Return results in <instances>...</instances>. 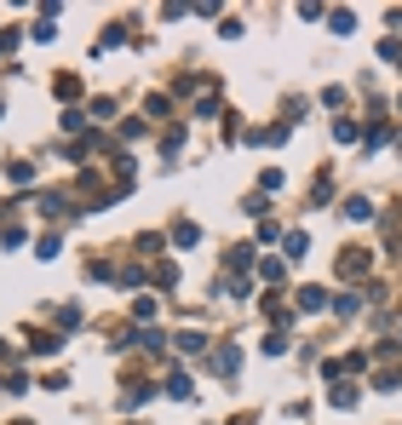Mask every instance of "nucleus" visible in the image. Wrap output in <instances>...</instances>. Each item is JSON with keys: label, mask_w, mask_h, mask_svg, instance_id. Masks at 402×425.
<instances>
[{"label": "nucleus", "mask_w": 402, "mask_h": 425, "mask_svg": "<svg viewBox=\"0 0 402 425\" xmlns=\"http://www.w3.org/2000/svg\"><path fill=\"white\" fill-rule=\"evenodd\" d=\"M368 265H374V259H368L362 247H345V259H339V270H345V276H368Z\"/></svg>", "instance_id": "1"}, {"label": "nucleus", "mask_w": 402, "mask_h": 425, "mask_svg": "<svg viewBox=\"0 0 402 425\" xmlns=\"http://www.w3.org/2000/svg\"><path fill=\"white\" fill-rule=\"evenodd\" d=\"M345 219H356V225L374 219V201H368V196H350V201H345Z\"/></svg>", "instance_id": "2"}, {"label": "nucleus", "mask_w": 402, "mask_h": 425, "mask_svg": "<svg viewBox=\"0 0 402 425\" xmlns=\"http://www.w3.org/2000/svg\"><path fill=\"white\" fill-rule=\"evenodd\" d=\"M333 408H356V385H345V379H333V391H328Z\"/></svg>", "instance_id": "3"}, {"label": "nucleus", "mask_w": 402, "mask_h": 425, "mask_svg": "<svg viewBox=\"0 0 402 425\" xmlns=\"http://www.w3.org/2000/svg\"><path fill=\"white\" fill-rule=\"evenodd\" d=\"M299 311H328V293L322 287H299Z\"/></svg>", "instance_id": "4"}, {"label": "nucleus", "mask_w": 402, "mask_h": 425, "mask_svg": "<svg viewBox=\"0 0 402 425\" xmlns=\"http://www.w3.org/2000/svg\"><path fill=\"white\" fill-rule=\"evenodd\" d=\"M172 345H178V351H184V357H201V351H207L196 328H184V333H178V339H172Z\"/></svg>", "instance_id": "5"}, {"label": "nucleus", "mask_w": 402, "mask_h": 425, "mask_svg": "<svg viewBox=\"0 0 402 425\" xmlns=\"http://www.w3.org/2000/svg\"><path fill=\"white\" fill-rule=\"evenodd\" d=\"M172 241H178V247H196V241H201V230H196L190 219H178V225H172Z\"/></svg>", "instance_id": "6"}, {"label": "nucleus", "mask_w": 402, "mask_h": 425, "mask_svg": "<svg viewBox=\"0 0 402 425\" xmlns=\"http://www.w3.org/2000/svg\"><path fill=\"white\" fill-rule=\"evenodd\" d=\"M282 247H288V259H305V247H310V236H305V230H288V241H282Z\"/></svg>", "instance_id": "7"}, {"label": "nucleus", "mask_w": 402, "mask_h": 425, "mask_svg": "<svg viewBox=\"0 0 402 425\" xmlns=\"http://www.w3.org/2000/svg\"><path fill=\"white\" fill-rule=\"evenodd\" d=\"M167 397H190V373L172 368V373H167Z\"/></svg>", "instance_id": "8"}, {"label": "nucleus", "mask_w": 402, "mask_h": 425, "mask_svg": "<svg viewBox=\"0 0 402 425\" xmlns=\"http://www.w3.org/2000/svg\"><path fill=\"white\" fill-rule=\"evenodd\" d=\"M328 29H339V35H350V29H356V12H345V6H339V12H328Z\"/></svg>", "instance_id": "9"}, {"label": "nucleus", "mask_w": 402, "mask_h": 425, "mask_svg": "<svg viewBox=\"0 0 402 425\" xmlns=\"http://www.w3.org/2000/svg\"><path fill=\"white\" fill-rule=\"evenodd\" d=\"M6 179H12V184H29L35 167H29V161H6Z\"/></svg>", "instance_id": "10"}, {"label": "nucleus", "mask_w": 402, "mask_h": 425, "mask_svg": "<svg viewBox=\"0 0 402 425\" xmlns=\"http://www.w3.org/2000/svg\"><path fill=\"white\" fill-rule=\"evenodd\" d=\"M213 373H236V345H225V351L213 357Z\"/></svg>", "instance_id": "11"}, {"label": "nucleus", "mask_w": 402, "mask_h": 425, "mask_svg": "<svg viewBox=\"0 0 402 425\" xmlns=\"http://www.w3.org/2000/svg\"><path fill=\"white\" fill-rule=\"evenodd\" d=\"M150 397H155V391H150V385H132V391H126V397H121V408H144V402H150Z\"/></svg>", "instance_id": "12"}, {"label": "nucleus", "mask_w": 402, "mask_h": 425, "mask_svg": "<svg viewBox=\"0 0 402 425\" xmlns=\"http://www.w3.org/2000/svg\"><path fill=\"white\" fill-rule=\"evenodd\" d=\"M333 311H339V316H356V311H362V299H356V293H339Z\"/></svg>", "instance_id": "13"}, {"label": "nucleus", "mask_w": 402, "mask_h": 425, "mask_svg": "<svg viewBox=\"0 0 402 425\" xmlns=\"http://www.w3.org/2000/svg\"><path fill=\"white\" fill-rule=\"evenodd\" d=\"M121 40H126V29H104V35H98V52H110V47H121Z\"/></svg>", "instance_id": "14"}, {"label": "nucleus", "mask_w": 402, "mask_h": 425, "mask_svg": "<svg viewBox=\"0 0 402 425\" xmlns=\"http://www.w3.org/2000/svg\"><path fill=\"white\" fill-rule=\"evenodd\" d=\"M58 98H81V80L75 75H58Z\"/></svg>", "instance_id": "15"}, {"label": "nucleus", "mask_w": 402, "mask_h": 425, "mask_svg": "<svg viewBox=\"0 0 402 425\" xmlns=\"http://www.w3.org/2000/svg\"><path fill=\"white\" fill-rule=\"evenodd\" d=\"M0 362H6V339H0Z\"/></svg>", "instance_id": "16"}, {"label": "nucleus", "mask_w": 402, "mask_h": 425, "mask_svg": "<svg viewBox=\"0 0 402 425\" xmlns=\"http://www.w3.org/2000/svg\"><path fill=\"white\" fill-rule=\"evenodd\" d=\"M18 425H35V419H18Z\"/></svg>", "instance_id": "17"}]
</instances>
